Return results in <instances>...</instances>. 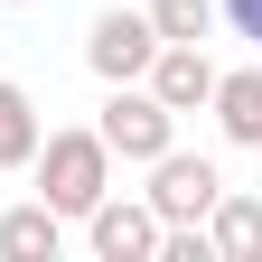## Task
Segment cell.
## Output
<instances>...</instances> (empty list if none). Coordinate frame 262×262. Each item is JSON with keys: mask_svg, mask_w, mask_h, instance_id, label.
<instances>
[{"mask_svg": "<svg viewBox=\"0 0 262 262\" xmlns=\"http://www.w3.org/2000/svg\"><path fill=\"white\" fill-rule=\"evenodd\" d=\"M38 94H28V84H10V75H0V169H28V159H38Z\"/></svg>", "mask_w": 262, "mask_h": 262, "instance_id": "10", "label": "cell"}, {"mask_svg": "<svg viewBox=\"0 0 262 262\" xmlns=\"http://www.w3.org/2000/svg\"><path fill=\"white\" fill-rule=\"evenodd\" d=\"M84 244H94V262H150L159 253V215H150V196H94L84 206Z\"/></svg>", "mask_w": 262, "mask_h": 262, "instance_id": "5", "label": "cell"}, {"mask_svg": "<svg viewBox=\"0 0 262 262\" xmlns=\"http://www.w3.org/2000/svg\"><path fill=\"white\" fill-rule=\"evenodd\" d=\"M94 131H103V150H113V159L150 169V159L178 141V113L159 103L150 84H103V113H94Z\"/></svg>", "mask_w": 262, "mask_h": 262, "instance_id": "2", "label": "cell"}, {"mask_svg": "<svg viewBox=\"0 0 262 262\" xmlns=\"http://www.w3.org/2000/svg\"><path fill=\"white\" fill-rule=\"evenodd\" d=\"M28 178H38V196H47L66 225H84V206L113 187V150H103V131H94V122H66V131H38Z\"/></svg>", "mask_w": 262, "mask_h": 262, "instance_id": "1", "label": "cell"}, {"mask_svg": "<svg viewBox=\"0 0 262 262\" xmlns=\"http://www.w3.org/2000/svg\"><path fill=\"white\" fill-rule=\"evenodd\" d=\"M150 28L178 38V47H206L215 38V0H150Z\"/></svg>", "mask_w": 262, "mask_h": 262, "instance_id": "11", "label": "cell"}, {"mask_svg": "<svg viewBox=\"0 0 262 262\" xmlns=\"http://www.w3.org/2000/svg\"><path fill=\"white\" fill-rule=\"evenodd\" d=\"M206 244H215V262H262V196L225 187L206 206Z\"/></svg>", "mask_w": 262, "mask_h": 262, "instance_id": "9", "label": "cell"}, {"mask_svg": "<svg viewBox=\"0 0 262 262\" xmlns=\"http://www.w3.org/2000/svg\"><path fill=\"white\" fill-rule=\"evenodd\" d=\"M141 84H150L169 113H196V103L215 94V56H206V47H178V38H159V56H150V75H141Z\"/></svg>", "mask_w": 262, "mask_h": 262, "instance_id": "6", "label": "cell"}, {"mask_svg": "<svg viewBox=\"0 0 262 262\" xmlns=\"http://www.w3.org/2000/svg\"><path fill=\"white\" fill-rule=\"evenodd\" d=\"M206 113H215V131H225L234 150H262V66H234V75L215 66V94H206Z\"/></svg>", "mask_w": 262, "mask_h": 262, "instance_id": "7", "label": "cell"}, {"mask_svg": "<svg viewBox=\"0 0 262 262\" xmlns=\"http://www.w3.org/2000/svg\"><path fill=\"white\" fill-rule=\"evenodd\" d=\"M0 10H28V0H0Z\"/></svg>", "mask_w": 262, "mask_h": 262, "instance_id": "13", "label": "cell"}, {"mask_svg": "<svg viewBox=\"0 0 262 262\" xmlns=\"http://www.w3.org/2000/svg\"><path fill=\"white\" fill-rule=\"evenodd\" d=\"M56 253H66V215L47 196H28V206L0 215V262H56Z\"/></svg>", "mask_w": 262, "mask_h": 262, "instance_id": "8", "label": "cell"}, {"mask_svg": "<svg viewBox=\"0 0 262 262\" xmlns=\"http://www.w3.org/2000/svg\"><path fill=\"white\" fill-rule=\"evenodd\" d=\"M150 56H159V28H150V10H103L84 28V66L103 84H141L150 75Z\"/></svg>", "mask_w": 262, "mask_h": 262, "instance_id": "4", "label": "cell"}, {"mask_svg": "<svg viewBox=\"0 0 262 262\" xmlns=\"http://www.w3.org/2000/svg\"><path fill=\"white\" fill-rule=\"evenodd\" d=\"M215 19L234 28V38H253V47H262V0H215Z\"/></svg>", "mask_w": 262, "mask_h": 262, "instance_id": "12", "label": "cell"}, {"mask_svg": "<svg viewBox=\"0 0 262 262\" xmlns=\"http://www.w3.org/2000/svg\"><path fill=\"white\" fill-rule=\"evenodd\" d=\"M141 196H150L159 225H206V206L225 196V169H215L206 150H178V141H169V150L150 159V187H141Z\"/></svg>", "mask_w": 262, "mask_h": 262, "instance_id": "3", "label": "cell"}]
</instances>
